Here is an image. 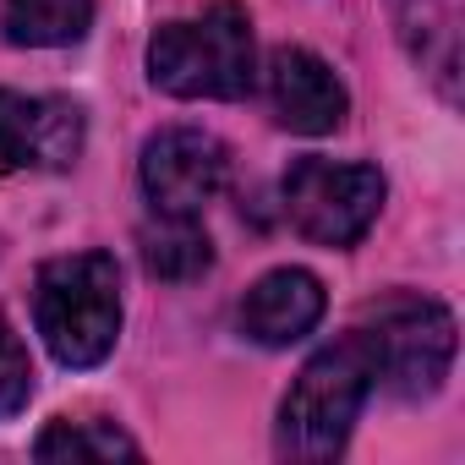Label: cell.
<instances>
[{"label": "cell", "instance_id": "cell-1", "mask_svg": "<svg viewBox=\"0 0 465 465\" xmlns=\"http://www.w3.org/2000/svg\"><path fill=\"white\" fill-rule=\"evenodd\" d=\"M378 389V361L361 329L340 334L334 345H323L302 378L291 383L285 405H280V454L285 460H334L367 405V394Z\"/></svg>", "mask_w": 465, "mask_h": 465}, {"label": "cell", "instance_id": "cell-2", "mask_svg": "<svg viewBox=\"0 0 465 465\" xmlns=\"http://www.w3.org/2000/svg\"><path fill=\"white\" fill-rule=\"evenodd\" d=\"M34 323L61 367H99L121 340V269L110 252L50 258L34 280Z\"/></svg>", "mask_w": 465, "mask_h": 465}, {"label": "cell", "instance_id": "cell-3", "mask_svg": "<svg viewBox=\"0 0 465 465\" xmlns=\"http://www.w3.org/2000/svg\"><path fill=\"white\" fill-rule=\"evenodd\" d=\"M148 83L170 99H242L252 88V17L236 0L164 23L148 39Z\"/></svg>", "mask_w": 465, "mask_h": 465}, {"label": "cell", "instance_id": "cell-4", "mask_svg": "<svg viewBox=\"0 0 465 465\" xmlns=\"http://www.w3.org/2000/svg\"><path fill=\"white\" fill-rule=\"evenodd\" d=\"M367 345L378 361V383L394 400H427L443 389L454 361V312L432 296H389L372 312Z\"/></svg>", "mask_w": 465, "mask_h": 465}, {"label": "cell", "instance_id": "cell-5", "mask_svg": "<svg viewBox=\"0 0 465 465\" xmlns=\"http://www.w3.org/2000/svg\"><path fill=\"white\" fill-rule=\"evenodd\" d=\"M383 208L378 164H334V159H296L285 170V213L318 247H356Z\"/></svg>", "mask_w": 465, "mask_h": 465}, {"label": "cell", "instance_id": "cell-6", "mask_svg": "<svg viewBox=\"0 0 465 465\" xmlns=\"http://www.w3.org/2000/svg\"><path fill=\"white\" fill-rule=\"evenodd\" d=\"M137 175H143L153 213H192L197 219L230 175V148L203 126H164L143 143Z\"/></svg>", "mask_w": 465, "mask_h": 465}, {"label": "cell", "instance_id": "cell-7", "mask_svg": "<svg viewBox=\"0 0 465 465\" xmlns=\"http://www.w3.org/2000/svg\"><path fill=\"white\" fill-rule=\"evenodd\" d=\"M83 110L55 94L0 88V175L12 170H66L83 153Z\"/></svg>", "mask_w": 465, "mask_h": 465}, {"label": "cell", "instance_id": "cell-8", "mask_svg": "<svg viewBox=\"0 0 465 465\" xmlns=\"http://www.w3.org/2000/svg\"><path fill=\"white\" fill-rule=\"evenodd\" d=\"M263 94H269V110L285 132H302V137H323L345 121L351 110V94L345 83L334 77V66L302 45H280L263 66Z\"/></svg>", "mask_w": 465, "mask_h": 465}, {"label": "cell", "instance_id": "cell-9", "mask_svg": "<svg viewBox=\"0 0 465 465\" xmlns=\"http://www.w3.org/2000/svg\"><path fill=\"white\" fill-rule=\"evenodd\" d=\"M323 280L307 274V269H269L247 296H242V334L280 351V345H296L307 340L318 323H323Z\"/></svg>", "mask_w": 465, "mask_h": 465}, {"label": "cell", "instance_id": "cell-10", "mask_svg": "<svg viewBox=\"0 0 465 465\" xmlns=\"http://www.w3.org/2000/svg\"><path fill=\"white\" fill-rule=\"evenodd\" d=\"M394 23L438 94L460 99V0H394Z\"/></svg>", "mask_w": 465, "mask_h": 465}, {"label": "cell", "instance_id": "cell-11", "mask_svg": "<svg viewBox=\"0 0 465 465\" xmlns=\"http://www.w3.org/2000/svg\"><path fill=\"white\" fill-rule=\"evenodd\" d=\"M137 252L153 280H197L213 269V242L192 213H159L153 224H143Z\"/></svg>", "mask_w": 465, "mask_h": 465}, {"label": "cell", "instance_id": "cell-12", "mask_svg": "<svg viewBox=\"0 0 465 465\" xmlns=\"http://www.w3.org/2000/svg\"><path fill=\"white\" fill-rule=\"evenodd\" d=\"M94 28V0H6V39L28 50L77 45Z\"/></svg>", "mask_w": 465, "mask_h": 465}, {"label": "cell", "instance_id": "cell-13", "mask_svg": "<svg viewBox=\"0 0 465 465\" xmlns=\"http://www.w3.org/2000/svg\"><path fill=\"white\" fill-rule=\"evenodd\" d=\"M34 454L39 460H137L143 449L115 421H50Z\"/></svg>", "mask_w": 465, "mask_h": 465}, {"label": "cell", "instance_id": "cell-14", "mask_svg": "<svg viewBox=\"0 0 465 465\" xmlns=\"http://www.w3.org/2000/svg\"><path fill=\"white\" fill-rule=\"evenodd\" d=\"M34 394V361L23 351V340L12 334V323L0 318V421L17 416Z\"/></svg>", "mask_w": 465, "mask_h": 465}]
</instances>
